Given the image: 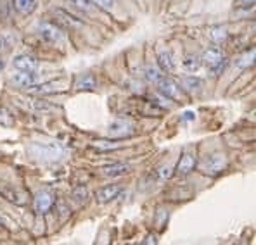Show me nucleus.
<instances>
[{"label":"nucleus","instance_id":"nucleus-21","mask_svg":"<svg viewBox=\"0 0 256 245\" xmlns=\"http://www.w3.org/2000/svg\"><path fill=\"white\" fill-rule=\"evenodd\" d=\"M182 85H184V88H186L187 92H201V88H202V81L199 80V78H196V76L184 78Z\"/></svg>","mask_w":256,"mask_h":245},{"label":"nucleus","instance_id":"nucleus-31","mask_svg":"<svg viewBox=\"0 0 256 245\" xmlns=\"http://www.w3.org/2000/svg\"><path fill=\"white\" fill-rule=\"evenodd\" d=\"M73 2L82 9H88V0H73Z\"/></svg>","mask_w":256,"mask_h":245},{"label":"nucleus","instance_id":"nucleus-2","mask_svg":"<svg viewBox=\"0 0 256 245\" xmlns=\"http://www.w3.org/2000/svg\"><path fill=\"white\" fill-rule=\"evenodd\" d=\"M201 61L206 64V67H208L210 71H212L213 76H218L220 71H224L225 64H227V59L224 57V54H222V50L218 47L208 48V50L202 54Z\"/></svg>","mask_w":256,"mask_h":245},{"label":"nucleus","instance_id":"nucleus-11","mask_svg":"<svg viewBox=\"0 0 256 245\" xmlns=\"http://www.w3.org/2000/svg\"><path fill=\"white\" fill-rule=\"evenodd\" d=\"M12 81L16 83L18 86L21 88H28V86L35 85L38 81V76L35 74V71H20L18 69L16 73L12 74Z\"/></svg>","mask_w":256,"mask_h":245},{"label":"nucleus","instance_id":"nucleus-32","mask_svg":"<svg viewBox=\"0 0 256 245\" xmlns=\"http://www.w3.org/2000/svg\"><path fill=\"white\" fill-rule=\"evenodd\" d=\"M156 242H158V240H156V237H154V235L152 237H148V239L144 240V244H156Z\"/></svg>","mask_w":256,"mask_h":245},{"label":"nucleus","instance_id":"nucleus-4","mask_svg":"<svg viewBox=\"0 0 256 245\" xmlns=\"http://www.w3.org/2000/svg\"><path fill=\"white\" fill-rule=\"evenodd\" d=\"M156 85H158V90H160L166 99H172V100H184L186 99V97H184L182 88H180V85L176 81H173L172 78L163 76L160 81L156 83Z\"/></svg>","mask_w":256,"mask_h":245},{"label":"nucleus","instance_id":"nucleus-1","mask_svg":"<svg viewBox=\"0 0 256 245\" xmlns=\"http://www.w3.org/2000/svg\"><path fill=\"white\" fill-rule=\"evenodd\" d=\"M28 152L32 154L35 159L44 161V163H54V161L62 159L64 156V149L61 143H32L28 147Z\"/></svg>","mask_w":256,"mask_h":245},{"label":"nucleus","instance_id":"nucleus-14","mask_svg":"<svg viewBox=\"0 0 256 245\" xmlns=\"http://www.w3.org/2000/svg\"><path fill=\"white\" fill-rule=\"evenodd\" d=\"M14 67L20 71H36L38 69V61L32 55H18L14 59Z\"/></svg>","mask_w":256,"mask_h":245},{"label":"nucleus","instance_id":"nucleus-18","mask_svg":"<svg viewBox=\"0 0 256 245\" xmlns=\"http://www.w3.org/2000/svg\"><path fill=\"white\" fill-rule=\"evenodd\" d=\"M228 33L225 26H214V28L210 29V38H212L214 43H224L227 40Z\"/></svg>","mask_w":256,"mask_h":245},{"label":"nucleus","instance_id":"nucleus-9","mask_svg":"<svg viewBox=\"0 0 256 245\" xmlns=\"http://www.w3.org/2000/svg\"><path fill=\"white\" fill-rule=\"evenodd\" d=\"M52 206H54V197H52V194H48V192H40L35 197V202H33V207H35L36 214L48 213V211L52 209Z\"/></svg>","mask_w":256,"mask_h":245},{"label":"nucleus","instance_id":"nucleus-26","mask_svg":"<svg viewBox=\"0 0 256 245\" xmlns=\"http://www.w3.org/2000/svg\"><path fill=\"white\" fill-rule=\"evenodd\" d=\"M254 7V0H234L236 10H250Z\"/></svg>","mask_w":256,"mask_h":245},{"label":"nucleus","instance_id":"nucleus-7","mask_svg":"<svg viewBox=\"0 0 256 245\" xmlns=\"http://www.w3.org/2000/svg\"><path fill=\"white\" fill-rule=\"evenodd\" d=\"M109 135L114 138H125L134 135V124L123 121V119H118V121H112L109 124Z\"/></svg>","mask_w":256,"mask_h":245},{"label":"nucleus","instance_id":"nucleus-15","mask_svg":"<svg viewBox=\"0 0 256 245\" xmlns=\"http://www.w3.org/2000/svg\"><path fill=\"white\" fill-rule=\"evenodd\" d=\"M14 9L22 16H28L36 9V0H12Z\"/></svg>","mask_w":256,"mask_h":245},{"label":"nucleus","instance_id":"nucleus-33","mask_svg":"<svg viewBox=\"0 0 256 245\" xmlns=\"http://www.w3.org/2000/svg\"><path fill=\"white\" fill-rule=\"evenodd\" d=\"M184 116H186V119H194L196 118V114H192V112H186Z\"/></svg>","mask_w":256,"mask_h":245},{"label":"nucleus","instance_id":"nucleus-35","mask_svg":"<svg viewBox=\"0 0 256 245\" xmlns=\"http://www.w3.org/2000/svg\"><path fill=\"white\" fill-rule=\"evenodd\" d=\"M4 226H6V223H4V221L0 220V228H4Z\"/></svg>","mask_w":256,"mask_h":245},{"label":"nucleus","instance_id":"nucleus-27","mask_svg":"<svg viewBox=\"0 0 256 245\" xmlns=\"http://www.w3.org/2000/svg\"><path fill=\"white\" fill-rule=\"evenodd\" d=\"M0 124H2V126H12L14 124V118L2 107H0Z\"/></svg>","mask_w":256,"mask_h":245},{"label":"nucleus","instance_id":"nucleus-29","mask_svg":"<svg viewBox=\"0 0 256 245\" xmlns=\"http://www.w3.org/2000/svg\"><path fill=\"white\" fill-rule=\"evenodd\" d=\"M90 2L96 3V5L102 10H111L112 5H114V0H90Z\"/></svg>","mask_w":256,"mask_h":245},{"label":"nucleus","instance_id":"nucleus-30","mask_svg":"<svg viewBox=\"0 0 256 245\" xmlns=\"http://www.w3.org/2000/svg\"><path fill=\"white\" fill-rule=\"evenodd\" d=\"M173 169L170 168V166H164V168H161V171H160V176H161V178H163V180H168V178H170V176L173 175Z\"/></svg>","mask_w":256,"mask_h":245},{"label":"nucleus","instance_id":"nucleus-13","mask_svg":"<svg viewBox=\"0 0 256 245\" xmlns=\"http://www.w3.org/2000/svg\"><path fill=\"white\" fill-rule=\"evenodd\" d=\"M194 168H196V156L190 152H186L180 157L178 164H176V173L178 175H189V173L194 171Z\"/></svg>","mask_w":256,"mask_h":245},{"label":"nucleus","instance_id":"nucleus-24","mask_svg":"<svg viewBox=\"0 0 256 245\" xmlns=\"http://www.w3.org/2000/svg\"><path fill=\"white\" fill-rule=\"evenodd\" d=\"M146 78H148V81H150V83H158L161 78H163V73H161L160 67L148 66L146 67Z\"/></svg>","mask_w":256,"mask_h":245},{"label":"nucleus","instance_id":"nucleus-5","mask_svg":"<svg viewBox=\"0 0 256 245\" xmlns=\"http://www.w3.org/2000/svg\"><path fill=\"white\" fill-rule=\"evenodd\" d=\"M66 88V80H58V81H48V83H42V85H32L28 86L30 93H36V95H48V93H58L62 92Z\"/></svg>","mask_w":256,"mask_h":245},{"label":"nucleus","instance_id":"nucleus-25","mask_svg":"<svg viewBox=\"0 0 256 245\" xmlns=\"http://www.w3.org/2000/svg\"><path fill=\"white\" fill-rule=\"evenodd\" d=\"M86 197H88V192H86L85 187H76L73 190V199L78 202V204H82V202L86 201Z\"/></svg>","mask_w":256,"mask_h":245},{"label":"nucleus","instance_id":"nucleus-10","mask_svg":"<svg viewBox=\"0 0 256 245\" xmlns=\"http://www.w3.org/2000/svg\"><path fill=\"white\" fill-rule=\"evenodd\" d=\"M0 197L18 206H22L26 202V197L20 190H16V188L9 187V185H4V183H0Z\"/></svg>","mask_w":256,"mask_h":245},{"label":"nucleus","instance_id":"nucleus-19","mask_svg":"<svg viewBox=\"0 0 256 245\" xmlns=\"http://www.w3.org/2000/svg\"><path fill=\"white\" fill-rule=\"evenodd\" d=\"M122 147V143L116 140H97L94 142V149L100 150V152H108V150H116Z\"/></svg>","mask_w":256,"mask_h":245},{"label":"nucleus","instance_id":"nucleus-28","mask_svg":"<svg viewBox=\"0 0 256 245\" xmlns=\"http://www.w3.org/2000/svg\"><path fill=\"white\" fill-rule=\"evenodd\" d=\"M14 38L10 35H0V54L6 50H9L10 45H12Z\"/></svg>","mask_w":256,"mask_h":245},{"label":"nucleus","instance_id":"nucleus-3","mask_svg":"<svg viewBox=\"0 0 256 245\" xmlns=\"http://www.w3.org/2000/svg\"><path fill=\"white\" fill-rule=\"evenodd\" d=\"M201 168L206 175H212V176H216L227 168V157L224 154H212V156L204 157L201 163Z\"/></svg>","mask_w":256,"mask_h":245},{"label":"nucleus","instance_id":"nucleus-8","mask_svg":"<svg viewBox=\"0 0 256 245\" xmlns=\"http://www.w3.org/2000/svg\"><path fill=\"white\" fill-rule=\"evenodd\" d=\"M120 192H122V187H120V185H108V187L97 190L96 201L99 202V204H108V202L118 199Z\"/></svg>","mask_w":256,"mask_h":245},{"label":"nucleus","instance_id":"nucleus-6","mask_svg":"<svg viewBox=\"0 0 256 245\" xmlns=\"http://www.w3.org/2000/svg\"><path fill=\"white\" fill-rule=\"evenodd\" d=\"M38 33L47 43H58V41L62 40L61 28L58 24H54V22H40Z\"/></svg>","mask_w":256,"mask_h":245},{"label":"nucleus","instance_id":"nucleus-23","mask_svg":"<svg viewBox=\"0 0 256 245\" xmlns=\"http://www.w3.org/2000/svg\"><path fill=\"white\" fill-rule=\"evenodd\" d=\"M56 14H58L59 19H61L66 26H70V28H76V26H80V24H82V22L78 21L76 17H73V16H71V14L64 12V10H61V9L56 10Z\"/></svg>","mask_w":256,"mask_h":245},{"label":"nucleus","instance_id":"nucleus-22","mask_svg":"<svg viewBox=\"0 0 256 245\" xmlns=\"http://www.w3.org/2000/svg\"><path fill=\"white\" fill-rule=\"evenodd\" d=\"M254 48H251V50H248L244 55H240L239 59L236 61V66L237 67H240V69H244V67H250V66H253L254 64Z\"/></svg>","mask_w":256,"mask_h":245},{"label":"nucleus","instance_id":"nucleus-17","mask_svg":"<svg viewBox=\"0 0 256 245\" xmlns=\"http://www.w3.org/2000/svg\"><path fill=\"white\" fill-rule=\"evenodd\" d=\"M158 62H160L161 71H164V73H173L175 71V62H173L170 52H161L160 57H158Z\"/></svg>","mask_w":256,"mask_h":245},{"label":"nucleus","instance_id":"nucleus-12","mask_svg":"<svg viewBox=\"0 0 256 245\" xmlns=\"http://www.w3.org/2000/svg\"><path fill=\"white\" fill-rule=\"evenodd\" d=\"M132 171V168L125 163H114L102 168V175L108 178H120V176H125Z\"/></svg>","mask_w":256,"mask_h":245},{"label":"nucleus","instance_id":"nucleus-20","mask_svg":"<svg viewBox=\"0 0 256 245\" xmlns=\"http://www.w3.org/2000/svg\"><path fill=\"white\" fill-rule=\"evenodd\" d=\"M182 66H184V69H186V71H189V73H194V71H198L199 66H201V59H199L198 55L189 54V55H186V57H184Z\"/></svg>","mask_w":256,"mask_h":245},{"label":"nucleus","instance_id":"nucleus-16","mask_svg":"<svg viewBox=\"0 0 256 245\" xmlns=\"http://www.w3.org/2000/svg\"><path fill=\"white\" fill-rule=\"evenodd\" d=\"M97 81L92 74H82L80 78L74 83V88L76 90H96Z\"/></svg>","mask_w":256,"mask_h":245},{"label":"nucleus","instance_id":"nucleus-34","mask_svg":"<svg viewBox=\"0 0 256 245\" xmlns=\"http://www.w3.org/2000/svg\"><path fill=\"white\" fill-rule=\"evenodd\" d=\"M2 67H4V61L0 59V71H2Z\"/></svg>","mask_w":256,"mask_h":245}]
</instances>
